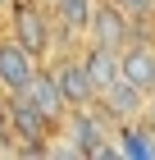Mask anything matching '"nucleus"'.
Listing matches in <instances>:
<instances>
[{"instance_id": "nucleus-4", "label": "nucleus", "mask_w": 155, "mask_h": 160, "mask_svg": "<svg viewBox=\"0 0 155 160\" xmlns=\"http://www.w3.org/2000/svg\"><path fill=\"white\" fill-rule=\"evenodd\" d=\"M119 78H128L132 87H142L146 96L155 92V37H137L119 50Z\"/></svg>"}, {"instance_id": "nucleus-1", "label": "nucleus", "mask_w": 155, "mask_h": 160, "mask_svg": "<svg viewBox=\"0 0 155 160\" xmlns=\"http://www.w3.org/2000/svg\"><path fill=\"white\" fill-rule=\"evenodd\" d=\"M0 28H5L9 37H18L36 60H46L50 50H55V14H50V5H41V0H9Z\"/></svg>"}, {"instance_id": "nucleus-3", "label": "nucleus", "mask_w": 155, "mask_h": 160, "mask_svg": "<svg viewBox=\"0 0 155 160\" xmlns=\"http://www.w3.org/2000/svg\"><path fill=\"white\" fill-rule=\"evenodd\" d=\"M36 69H41V60H36L18 37H9V32L0 28V92H23Z\"/></svg>"}, {"instance_id": "nucleus-8", "label": "nucleus", "mask_w": 155, "mask_h": 160, "mask_svg": "<svg viewBox=\"0 0 155 160\" xmlns=\"http://www.w3.org/2000/svg\"><path fill=\"white\" fill-rule=\"evenodd\" d=\"M114 147H119V156H146V160H155V133L146 128V119H128V123H119L114 128Z\"/></svg>"}, {"instance_id": "nucleus-10", "label": "nucleus", "mask_w": 155, "mask_h": 160, "mask_svg": "<svg viewBox=\"0 0 155 160\" xmlns=\"http://www.w3.org/2000/svg\"><path fill=\"white\" fill-rule=\"evenodd\" d=\"M114 5L128 14L132 23H142V18H151V5H155V0H114Z\"/></svg>"}, {"instance_id": "nucleus-12", "label": "nucleus", "mask_w": 155, "mask_h": 160, "mask_svg": "<svg viewBox=\"0 0 155 160\" xmlns=\"http://www.w3.org/2000/svg\"><path fill=\"white\" fill-rule=\"evenodd\" d=\"M146 23H151V28H155V5H151V18H146Z\"/></svg>"}, {"instance_id": "nucleus-2", "label": "nucleus", "mask_w": 155, "mask_h": 160, "mask_svg": "<svg viewBox=\"0 0 155 160\" xmlns=\"http://www.w3.org/2000/svg\"><path fill=\"white\" fill-rule=\"evenodd\" d=\"M132 32H137V23H132L128 14L114 5V0H96V5H91V23H87L82 41H96V46H114V50H123V46L132 41Z\"/></svg>"}, {"instance_id": "nucleus-5", "label": "nucleus", "mask_w": 155, "mask_h": 160, "mask_svg": "<svg viewBox=\"0 0 155 160\" xmlns=\"http://www.w3.org/2000/svg\"><path fill=\"white\" fill-rule=\"evenodd\" d=\"M96 105H100L114 123H128V119H142V110H146V92H142V87H132L128 78H114L109 87H100Z\"/></svg>"}, {"instance_id": "nucleus-13", "label": "nucleus", "mask_w": 155, "mask_h": 160, "mask_svg": "<svg viewBox=\"0 0 155 160\" xmlns=\"http://www.w3.org/2000/svg\"><path fill=\"white\" fill-rule=\"evenodd\" d=\"M5 9H9V0H0V14H5Z\"/></svg>"}, {"instance_id": "nucleus-14", "label": "nucleus", "mask_w": 155, "mask_h": 160, "mask_svg": "<svg viewBox=\"0 0 155 160\" xmlns=\"http://www.w3.org/2000/svg\"><path fill=\"white\" fill-rule=\"evenodd\" d=\"M41 5H55V0H41Z\"/></svg>"}, {"instance_id": "nucleus-15", "label": "nucleus", "mask_w": 155, "mask_h": 160, "mask_svg": "<svg viewBox=\"0 0 155 160\" xmlns=\"http://www.w3.org/2000/svg\"><path fill=\"white\" fill-rule=\"evenodd\" d=\"M0 156H5V151H0Z\"/></svg>"}, {"instance_id": "nucleus-6", "label": "nucleus", "mask_w": 155, "mask_h": 160, "mask_svg": "<svg viewBox=\"0 0 155 160\" xmlns=\"http://www.w3.org/2000/svg\"><path fill=\"white\" fill-rule=\"evenodd\" d=\"M23 96L32 101L36 110L46 114L55 128H60V119H64V110H69V101H64V92H60V82H55V73H50V64L41 60V69L32 73V82L23 87Z\"/></svg>"}, {"instance_id": "nucleus-11", "label": "nucleus", "mask_w": 155, "mask_h": 160, "mask_svg": "<svg viewBox=\"0 0 155 160\" xmlns=\"http://www.w3.org/2000/svg\"><path fill=\"white\" fill-rule=\"evenodd\" d=\"M142 119H146V128H151V133H155V92H151V96H146V110H142Z\"/></svg>"}, {"instance_id": "nucleus-7", "label": "nucleus", "mask_w": 155, "mask_h": 160, "mask_svg": "<svg viewBox=\"0 0 155 160\" xmlns=\"http://www.w3.org/2000/svg\"><path fill=\"white\" fill-rule=\"evenodd\" d=\"M78 55H82L87 73H91V82H96V96H100V87H109L114 78H119V50L114 46H96V41H82Z\"/></svg>"}, {"instance_id": "nucleus-9", "label": "nucleus", "mask_w": 155, "mask_h": 160, "mask_svg": "<svg viewBox=\"0 0 155 160\" xmlns=\"http://www.w3.org/2000/svg\"><path fill=\"white\" fill-rule=\"evenodd\" d=\"M0 151L14 156V123H9V96L0 92Z\"/></svg>"}]
</instances>
